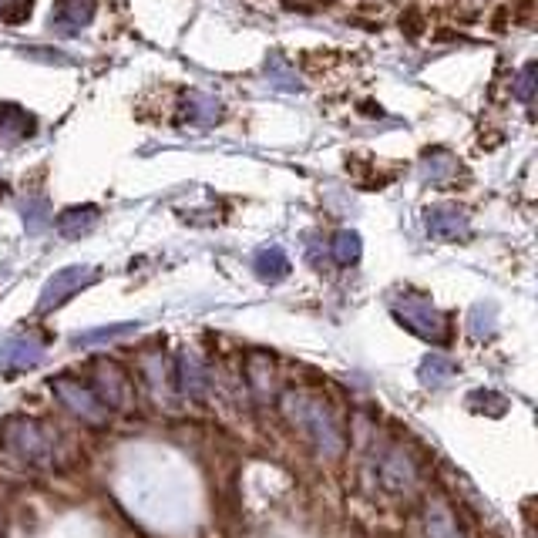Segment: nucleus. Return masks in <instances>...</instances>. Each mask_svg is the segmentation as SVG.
Masks as SVG:
<instances>
[{"label": "nucleus", "mask_w": 538, "mask_h": 538, "mask_svg": "<svg viewBox=\"0 0 538 538\" xmlns=\"http://www.w3.org/2000/svg\"><path fill=\"white\" fill-rule=\"evenodd\" d=\"M98 280V273L91 266H68V269H61V273H54L48 286H44V293H41V300H37V310H54V306H61V303H68L74 293H81L85 286H91Z\"/></svg>", "instance_id": "4"}, {"label": "nucleus", "mask_w": 538, "mask_h": 538, "mask_svg": "<svg viewBox=\"0 0 538 538\" xmlns=\"http://www.w3.org/2000/svg\"><path fill=\"white\" fill-rule=\"evenodd\" d=\"M98 216H101V212L95 206H71V209H64L58 216V233L68 236V239H78V236H85V233L95 229Z\"/></svg>", "instance_id": "10"}, {"label": "nucleus", "mask_w": 538, "mask_h": 538, "mask_svg": "<svg viewBox=\"0 0 538 538\" xmlns=\"http://www.w3.org/2000/svg\"><path fill=\"white\" fill-rule=\"evenodd\" d=\"M0 132H4L7 138H14V142L34 135L31 111H24L21 105H0Z\"/></svg>", "instance_id": "15"}, {"label": "nucleus", "mask_w": 538, "mask_h": 538, "mask_svg": "<svg viewBox=\"0 0 538 538\" xmlns=\"http://www.w3.org/2000/svg\"><path fill=\"white\" fill-rule=\"evenodd\" d=\"M54 394L64 407H71V414H78L81 421L88 424H108V407L91 394V387L78 384V380H68V377H58L54 380Z\"/></svg>", "instance_id": "5"}, {"label": "nucleus", "mask_w": 538, "mask_h": 538, "mask_svg": "<svg viewBox=\"0 0 538 538\" xmlns=\"http://www.w3.org/2000/svg\"><path fill=\"white\" fill-rule=\"evenodd\" d=\"M95 17V0H58L51 14V27L64 37L78 34Z\"/></svg>", "instance_id": "8"}, {"label": "nucleus", "mask_w": 538, "mask_h": 538, "mask_svg": "<svg viewBox=\"0 0 538 538\" xmlns=\"http://www.w3.org/2000/svg\"><path fill=\"white\" fill-rule=\"evenodd\" d=\"M421 175L431 182H444V179H454L458 175V159H454L451 152H444V148H431L428 155H424L421 162Z\"/></svg>", "instance_id": "17"}, {"label": "nucleus", "mask_w": 538, "mask_h": 538, "mask_svg": "<svg viewBox=\"0 0 538 538\" xmlns=\"http://www.w3.org/2000/svg\"><path fill=\"white\" fill-rule=\"evenodd\" d=\"M27 58H41L44 64H54V61H68L61 51H41V48H31L27 51Z\"/></svg>", "instance_id": "27"}, {"label": "nucleus", "mask_w": 538, "mask_h": 538, "mask_svg": "<svg viewBox=\"0 0 538 538\" xmlns=\"http://www.w3.org/2000/svg\"><path fill=\"white\" fill-rule=\"evenodd\" d=\"M125 333H135V323H115V327H101V330L81 333L78 343H81V347H91V343H105V340L125 337Z\"/></svg>", "instance_id": "23"}, {"label": "nucleus", "mask_w": 538, "mask_h": 538, "mask_svg": "<svg viewBox=\"0 0 538 538\" xmlns=\"http://www.w3.org/2000/svg\"><path fill=\"white\" fill-rule=\"evenodd\" d=\"M394 313L407 330L417 333V337L431 343H444V337H448V323H444L441 313L434 310L428 300H421V296H401V300L394 303Z\"/></svg>", "instance_id": "3"}, {"label": "nucleus", "mask_w": 538, "mask_h": 538, "mask_svg": "<svg viewBox=\"0 0 538 538\" xmlns=\"http://www.w3.org/2000/svg\"><path fill=\"white\" fill-rule=\"evenodd\" d=\"M253 266H256L259 280H269V283H280L283 276H290V259H286V253H283L280 246L259 249L256 259H253Z\"/></svg>", "instance_id": "13"}, {"label": "nucleus", "mask_w": 538, "mask_h": 538, "mask_svg": "<svg viewBox=\"0 0 538 538\" xmlns=\"http://www.w3.org/2000/svg\"><path fill=\"white\" fill-rule=\"evenodd\" d=\"M535 64H528V68L518 74V85H515V95L522 98V101H532V95H535Z\"/></svg>", "instance_id": "25"}, {"label": "nucleus", "mask_w": 538, "mask_h": 538, "mask_svg": "<svg viewBox=\"0 0 538 538\" xmlns=\"http://www.w3.org/2000/svg\"><path fill=\"white\" fill-rule=\"evenodd\" d=\"M4 441L27 465H54V438L48 428L34 421H14L4 428Z\"/></svg>", "instance_id": "2"}, {"label": "nucleus", "mask_w": 538, "mask_h": 538, "mask_svg": "<svg viewBox=\"0 0 538 538\" xmlns=\"http://www.w3.org/2000/svg\"><path fill=\"white\" fill-rule=\"evenodd\" d=\"M185 118H189L192 125H216L222 118V105L206 91H189V98H185Z\"/></svg>", "instance_id": "14"}, {"label": "nucleus", "mask_w": 538, "mask_h": 538, "mask_svg": "<svg viewBox=\"0 0 538 538\" xmlns=\"http://www.w3.org/2000/svg\"><path fill=\"white\" fill-rule=\"evenodd\" d=\"M91 394L98 397L101 404L108 407H125L128 397H132V391H128V377L118 370V364H95V387H91Z\"/></svg>", "instance_id": "7"}, {"label": "nucleus", "mask_w": 538, "mask_h": 538, "mask_svg": "<svg viewBox=\"0 0 538 538\" xmlns=\"http://www.w3.org/2000/svg\"><path fill=\"white\" fill-rule=\"evenodd\" d=\"M0 192H4V185H0Z\"/></svg>", "instance_id": "28"}, {"label": "nucleus", "mask_w": 538, "mask_h": 538, "mask_svg": "<svg viewBox=\"0 0 538 538\" xmlns=\"http://www.w3.org/2000/svg\"><path fill=\"white\" fill-rule=\"evenodd\" d=\"M380 481H384L387 488H394V491H404V488L414 485V465L407 461L404 451L387 454V461L380 465Z\"/></svg>", "instance_id": "12"}, {"label": "nucleus", "mask_w": 538, "mask_h": 538, "mask_svg": "<svg viewBox=\"0 0 538 538\" xmlns=\"http://www.w3.org/2000/svg\"><path fill=\"white\" fill-rule=\"evenodd\" d=\"M451 377H454V364H451V360H444V357H428V360H424L421 380L428 387H444Z\"/></svg>", "instance_id": "22"}, {"label": "nucleus", "mask_w": 538, "mask_h": 538, "mask_svg": "<svg viewBox=\"0 0 538 538\" xmlns=\"http://www.w3.org/2000/svg\"><path fill=\"white\" fill-rule=\"evenodd\" d=\"M428 233L434 239H458L468 233V216L454 206H434L428 212Z\"/></svg>", "instance_id": "9"}, {"label": "nucleus", "mask_w": 538, "mask_h": 538, "mask_svg": "<svg viewBox=\"0 0 538 538\" xmlns=\"http://www.w3.org/2000/svg\"><path fill=\"white\" fill-rule=\"evenodd\" d=\"M424 525H428V538H465L458 522H454L451 508L441 498H431L428 512H424Z\"/></svg>", "instance_id": "11"}, {"label": "nucleus", "mask_w": 538, "mask_h": 538, "mask_svg": "<svg viewBox=\"0 0 538 538\" xmlns=\"http://www.w3.org/2000/svg\"><path fill=\"white\" fill-rule=\"evenodd\" d=\"M333 259L343 263V266L357 263V259H360V236L350 233V229H343V233L333 236Z\"/></svg>", "instance_id": "21"}, {"label": "nucleus", "mask_w": 538, "mask_h": 538, "mask_svg": "<svg viewBox=\"0 0 538 538\" xmlns=\"http://www.w3.org/2000/svg\"><path fill=\"white\" fill-rule=\"evenodd\" d=\"M179 380H182V391L185 394L199 397L202 391H206V367H202L196 357H182Z\"/></svg>", "instance_id": "19"}, {"label": "nucleus", "mask_w": 538, "mask_h": 538, "mask_svg": "<svg viewBox=\"0 0 538 538\" xmlns=\"http://www.w3.org/2000/svg\"><path fill=\"white\" fill-rule=\"evenodd\" d=\"M468 327L475 337H491V333H495V306H475Z\"/></svg>", "instance_id": "24"}, {"label": "nucleus", "mask_w": 538, "mask_h": 538, "mask_svg": "<svg viewBox=\"0 0 538 538\" xmlns=\"http://www.w3.org/2000/svg\"><path fill=\"white\" fill-rule=\"evenodd\" d=\"M44 360V343L37 337H11L0 343V374L31 370Z\"/></svg>", "instance_id": "6"}, {"label": "nucleus", "mask_w": 538, "mask_h": 538, "mask_svg": "<svg viewBox=\"0 0 538 538\" xmlns=\"http://www.w3.org/2000/svg\"><path fill=\"white\" fill-rule=\"evenodd\" d=\"M286 404H290V414L296 417V424L320 444V451H327V454L343 451L340 424L333 421V414L320 401H313V397H290Z\"/></svg>", "instance_id": "1"}, {"label": "nucleus", "mask_w": 538, "mask_h": 538, "mask_svg": "<svg viewBox=\"0 0 538 538\" xmlns=\"http://www.w3.org/2000/svg\"><path fill=\"white\" fill-rule=\"evenodd\" d=\"M7 7H17V17H21V21L31 14V0H0V17L7 14Z\"/></svg>", "instance_id": "26"}, {"label": "nucleus", "mask_w": 538, "mask_h": 538, "mask_svg": "<svg viewBox=\"0 0 538 538\" xmlns=\"http://www.w3.org/2000/svg\"><path fill=\"white\" fill-rule=\"evenodd\" d=\"M24 226H27V233H44L48 229V222H51V206H48V199H27L24 206Z\"/></svg>", "instance_id": "20"}, {"label": "nucleus", "mask_w": 538, "mask_h": 538, "mask_svg": "<svg viewBox=\"0 0 538 538\" xmlns=\"http://www.w3.org/2000/svg\"><path fill=\"white\" fill-rule=\"evenodd\" d=\"M263 74L269 78V85L280 88V91H300V88H303L300 74H296L283 58H269V61H266V68H263Z\"/></svg>", "instance_id": "18"}, {"label": "nucleus", "mask_w": 538, "mask_h": 538, "mask_svg": "<svg viewBox=\"0 0 538 538\" xmlns=\"http://www.w3.org/2000/svg\"><path fill=\"white\" fill-rule=\"evenodd\" d=\"M246 374H249V387H253V394L263 397V401H273L276 384H273V364H269V357L253 354L249 357Z\"/></svg>", "instance_id": "16"}]
</instances>
